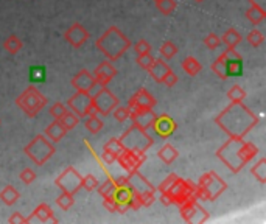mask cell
<instances>
[{"instance_id": "obj_1", "label": "cell", "mask_w": 266, "mask_h": 224, "mask_svg": "<svg viewBox=\"0 0 266 224\" xmlns=\"http://www.w3.org/2000/svg\"><path fill=\"white\" fill-rule=\"evenodd\" d=\"M215 123L224 131L229 137L244 138L252 128L259 123V117L241 103H229L227 108L222 109L217 117Z\"/></svg>"}, {"instance_id": "obj_2", "label": "cell", "mask_w": 266, "mask_h": 224, "mask_svg": "<svg viewBox=\"0 0 266 224\" xmlns=\"http://www.w3.org/2000/svg\"><path fill=\"white\" fill-rule=\"evenodd\" d=\"M259 154V148L251 142L243 140L241 137H229L217 151V157L224 164L233 175L241 172V168L249 164Z\"/></svg>"}, {"instance_id": "obj_3", "label": "cell", "mask_w": 266, "mask_h": 224, "mask_svg": "<svg viewBox=\"0 0 266 224\" xmlns=\"http://www.w3.org/2000/svg\"><path fill=\"white\" fill-rule=\"evenodd\" d=\"M196 184L191 182L190 179H182L177 175L172 173L165 180H162L161 185L156 190L161 191V201L165 206H180L187 199L195 196Z\"/></svg>"}, {"instance_id": "obj_4", "label": "cell", "mask_w": 266, "mask_h": 224, "mask_svg": "<svg viewBox=\"0 0 266 224\" xmlns=\"http://www.w3.org/2000/svg\"><path fill=\"white\" fill-rule=\"evenodd\" d=\"M131 41L128 39L123 31L117 27H109L104 33L97 39V48L103 53L106 59L119 61L125 53L131 48Z\"/></svg>"}, {"instance_id": "obj_5", "label": "cell", "mask_w": 266, "mask_h": 224, "mask_svg": "<svg viewBox=\"0 0 266 224\" xmlns=\"http://www.w3.org/2000/svg\"><path fill=\"white\" fill-rule=\"evenodd\" d=\"M227 184L215 172H207L199 178L195 188V198L198 201H217L226 191Z\"/></svg>"}, {"instance_id": "obj_6", "label": "cell", "mask_w": 266, "mask_h": 224, "mask_svg": "<svg viewBox=\"0 0 266 224\" xmlns=\"http://www.w3.org/2000/svg\"><path fill=\"white\" fill-rule=\"evenodd\" d=\"M56 148H55V143L50 142L48 138L45 137V134H39L36 135L33 140L30 143L25 145L24 148V153L30 157V161L42 167L48 159L55 154Z\"/></svg>"}, {"instance_id": "obj_7", "label": "cell", "mask_w": 266, "mask_h": 224, "mask_svg": "<svg viewBox=\"0 0 266 224\" xmlns=\"http://www.w3.org/2000/svg\"><path fill=\"white\" fill-rule=\"evenodd\" d=\"M47 97L42 93L39 89H36L35 86L27 88L22 93L16 98V104L17 108H20L24 111V114L27 117H36L42 108L47 104Z\"/></svg>"}, {"instance_id": "obj_8", "label": "cell", "mask_w": 266, "mask_h": 224, "mask_svg": "<svg viewBox=\"0 0 266 224\" xmlns=\"http://www.w3.org/2000/svg\"><path fill=\"white\" fill-rule=\"evenodd\" d=\"M120 142L123 148L133 149V151L137 153H146V149H150L153 146V138L148 134V131L135 125L130 126V130H126L122 134Z\"/></svg>"}, {"instance_id": "obj_9", "label": "cell", "mask_w": 266, "mask_h": 224, "mask_svg": "<svg viewBox=\"0 0 266 224\" xmlns=\"http://www.w3.org/2000/svg\"><path fill=\"white\" fill-rule=\"evenodd\" d=\"M128 182H130L131 188L140 196L142 207H150L156 201V187L148 180L143 175L139 173V170L133 173H128Z\"/></svg>"}, {"instance_id": "obj_10", "label": "cell", "mask_w": 266, "mask_h": 224, "mask_svg": "<svg viewBox=\"0 0 266 224\" xmlns=\"http://www.w3.org/2000/svg\"><path fill=\"white\" fill-rule=\"evenodd\" d=\"M92 104L98 114L106 117V115H111V112L120 104V100L106 86H101L92 95Z\"/></svg>"}, {"instance_id": "obj_11", "label": "cell", "mask_w": 266, "mask_h": 224, "mask_svg": "<svg viewBox=\"0 0 266 224\" xmlns=\"http://www.w3.org/2000/svg\"><path fill=\"white\" fill-rule=\"evenodd\" d=\"M180 210V217L185 223H206L209 221V212L199 204V201L193 196L177 206Z\"/></svg>"}, {"instance_id": "obj_12", "label": "cell", "mask_w": 266, "mask_h": 224, "mask_svg": "<svg viewBox=\"0 0 266 224\" xmlns=\"http://www.w3.org/2000/svg\"><path fill=\"white\" fill-rule=\"evenodd\" d=\"M81 179L83 176L77 172L75 167H67L64 172L55 179V185L66 193L75 195L81 190Z\"/></svg>"}, {"instance_id": "obj_13", "label": "cell", "mask_w": 266, "mask_h": 224, "mask_svg": "<svg viewBox=\"0 0 266 224\" xmlns=\"http://www.w3.org/2000/svg\"><path fill=\"white\" fill-rule=\"evenodd\" d=\"M67 106L70 108L72 112H75L80 119L83 117H88L90 109L93 108L92 104V95L88 93V92H80L77 90L75 95H72V97L67 100Z\"/></svg>"}, {"instance_id": "obj_14", "label": "cell", "mask_w": 266, "mask_h": 224, "mask_svg": "<svg viewBox=\"0 0 266 224\" xmlns=\"http://www.w3.org/2000/svg\"><path fill=\"white\" fill-rule=\"evenodd\" d=\"M145 161H146L145 153H137V151H133V149L123 148L122 153L117 156L115 162H119L120 167L126 170L128 173H133V172H137V170L143 165Z\"/></svg>"}, {"instance_id": "obj_15", "label": "cell", "mask_w": 266, "mask_h": 224, "mask_svg": "<svg viewBox=\"0 0 266 224\" xmlns=\"http://www.w3.org/2000/svg\"><path fill=\"white\" fill-rule=\"evenodd\" d=\"M72 86H73V89H77L80 92H88L90 95H93L95 92H97L101 88L100 84H98V81L95 80L93 73H90L86 69L80 70L75 75V77L72 78Z\"/></svg>"}, {"instance_id": "obj_16", "label": "cell", "mask_w": 266, "mask_h": 224, "mask_svg": "<svg viewBox=\"0 0 266 224\" xmlns=\"http://www.w3.org/2000/svg\"><path fill=\"white\" fill-rule=\"evenodd\" d=\"M156 103H157L156 98L146 89H139L130 98L126 108L130 109L131 112H134L137 109H154Z\"/></svg>"}, {"instance_id": "obj_17", "label": "cell", "mask_w": 266, "mask_h": 224, "mask_svg": "<svg viewBox=\"0 0 266 224\" xmlns=\"http://www.w3.org/2000/svg\"><path fill=\"white\" fill-rule=\"evenodd\" d=\"M89 38H90L89 31L86 30V27L81 25V24H73V25H70V27L66 30V33H64V39H66L73 48L83 47V45L89 41Z\"/></svg>"}, {"instance_id": "obj_18", "label": "cell", "mask_w": 266, "mask_h": 224, "mask_svg": "<svg viewBox=\"0 0 266 224\" xmlns=\"http://www.w3.org/2000/svg\"><path fill=\"white\" fill-rule=\"evenodd\" d=\"M151 128H153L154 133H156L159 137L168 138L170 135H173V134H175L177 125H176V122H175L170 115H167V114H161V115H156V119H154Z\"/></svg>"}, {"instance_id": "obj_19", "label": "cell", "mask_w": 266, "mask_h": 224, "mask_svg": "<svg viewBox=\"0 0 266 224\" xmlns=\"http://www.w3.org/2000/svg\"><path fill=\"white\" fill-rule=\"evenodd\" d=\"M93 77L98 81L100 86H108V84L117 77V69L114 67L112 61L106 59V61L100 62L93 70Z\"/></svg>"}, {"instance_id": "obj_20", "label": "cell", "mask_w": 266, "mask_h": 224, "mask_svg": "<svg viewBox=\"0 0 266 224\" xmlns=\"http://www.w3.org/2000/svg\"><path fill=\"white\" fill-rule=\"evenodd\" d=\"M25 223H58V218L53 215L51 207L45 202H42L28 218H25Z\"/></svg>"}, {"instance_id": "obj_21", "label": "cell", "mask_w": 266, "mask_h": 224, "mask_svg": "<svg viewBox=\"0 0 266 224\" xmlns=\"http://www.w3.org/2000/svg\"><path fill=\"white\" fill-rule=\"evenodd\" d=\"M146 72L150 73V77L153 78V81L162 84V81L165 80L167 75L172 72V67L168 66L164 58H156L154 62L151 64V67L148 69Z\"/></svg>"}, {"instance_id": "obj_22", "label": "cell", "mask_w": 266, "mask_h": 224, "mask_svg": "<svg viewBox=\"0 0 266 224\" xmlns=\"http://www.w3.org/2000/svg\"><path fill=\"white\" fill-rule=\"evenodd\" d=\"M130 119L133 120V125L143 128V130H148V128H151V125L156 119V114L153 109H137V111L131 112Z\"/></svg>"}, {"instance_id": "obj_23", "label": "cell", "mask_w": 266, "mask_h": 224, "mask_svg": "<svg viewBox=\"0 0 266 224\" xmlns=\"http://www.w3.org/2000/svg\"><path fill=\"white\" fill-rule=\"evenodd\" d=\"M67 131L64 130V126L59 123V120H53L47 128H45V137L48 138L50 142L58 143L61 142L64 137H66Z\"/></svg>"}, {"instance_id": "obj_24", "label": "cell", "mask_w": 266, "mask_h": 224, "mask_svg": "<svg viewBox=\"0 0 266 224\" xmlns=\"http://www.w3.org/2000/svg\"><path fill=\"white\" fill-rule=\"evenodd\" d=\"M227 58H229V51L226 50L214 61V64H212V72H214L221 80L229 78L227 77Z\"/></svg>"}, {"instance_id": "obj_25", "label": "cell", "mask_w": 266, "mask_h": 224, "mask_svg": "<svg viewBox=\"0 0 266 224\" xmlns=\"http://www.w3.org/2000/svg\"><path fill=\"white\" fill-rule=\"evenodd\" d=\"M157 157L161 159L164 164L172 165V164L176 161V159L179 157V151H177V149H176L173 145L167 143V145H164V146L157 151Z\"/></svg>"}, {"instance_id": "obj_26", "label": "cell", "mask_w": 266, "mask_h": 224, "mask_svg": "<svg viewBox=\"0 0 266 224\" xmlns=\"http://www.w3.org/2000/svg\"><path fill=\"white\" fill-rule=\"evenodd\" d=\"M19 198H20V193L13 185H5L0 190V201H2L5 206H14L19 201Z\"/></svg>"}, {"instance_id": "obj_27", "label": "cell", "mask_w": 266, "mask_h": 224, "mask_svg": "<svg viewBox=\"0 0 266 224\" xmlns=\"http://www.w3.org/2000/svg\"><path fill=\"white\" fill-rule=\"evenodd\" d=\"M243 41V36L238 33L235 28H229L226 30V33L221 36V42L224 44L227 48H237V45Z\"/></svg>"}, {"instance_id": "obj_28", "label": "cell", "mask_w": 266, "mask_h": 224, "mask_svg": "<svg viewBox=\"0 0 266 224\" xmlns=\"http://www.w3.org/2000/svg\"><path fill=\"white\" fill-rule=\"evenodd\" d=\"M265 17H266V9H262V8H259V6L251 5V8L246 11V19L249 20V22H251L254 27L260 25L263 20H265Z\"/></svg>"}, {"instance_id": "obj_29", "label": "cell", "mask_w": 266, "mask_h": 224, "mask_svg": "<svg viewBox=\"0 0 266 224\" xmlns=\"http://www.w3.org/2000/svg\"><path fill=\"white\" fill-rule=\"evenodd\" d=\"M182 69H184V72L187 73V75H190V77H196V75L203 70V66L199 64V61L196 59V58H193V56H187L184 61H182Z\"/></svg>"}, {"instance_id": "obj_30", "label": "cell", "mask_w": 266, "mask_h": 224, "mask_svg": "<svg viewBox=\"0 0 266 224\" xmlns=\"http://www.w3.org/2000/svg\"><path fill=\"white\" fill-rule=\"evenodd\" d=\"M3 48L8 53H11V55H16V53H19L20 50L24 48V42H22V39H20L19 36L11 35V36H8L3 41Z\"/></svg>"}, {"instance_id": "obj_31", "label": "cell", "mask_w": 266, "mask_h": 224, "mask_svg": "<svg viewBox=\"0 0 266 224\" xmlns=\"http://www.w3.org/2000/svg\"><path fill=\"white\" fill-rule=\"evenodd\" d=\"M59 123L64 126V130L66 131H70V130H73L75 126H78V123H80V117L75 114V112H72V111H69L67 109V112L64 114L61 119H59Z\"/></svg>"}, {"instance_id": "obj_32", "label": "cell", "mask_w": 266, "mask_h": 224, "mask_svg": "<svg viewBox=\"0 0 266 224\" xmlns=\"http://www.w3.org/2000/svg\"><path fill=\"white\" fill-rule=\"evenodd\" d=\"M251 173L260 184H266V159L265 157H262L257 164H254V167L251 168Z\"/></svg>"}, {"instance_id": "obj_33", "label": "cell", "mask_w": 266, "mask_h": 224, "mask_svg": "<svg viewBox=\"0 0 266 224\" xmlns=\"http://www.w3.org/2000/svg\"><path fill=\"white\" fill-rule=\"evenodd\" d=\"M84 126L90 134H98L103 130V122L98 119V115H88L84 120Z\"/></svg>"}, {"instance_id": "obj_34", "label": "cell", "mask_w": 266, "mask_h": 224, "mask_svg": "<svg viewBox=\"0 0 266 224\" xmlns=\"http://www.w3.org/2000/svg\"><path fill=\"white\" fill-rule=\"evenodd\" d=\"M98 193L101 195V198H112L114 191L117 188V182L114 178H109L108 180H104L103 184H98Z\"/></svg>"}, {"instance_id": "obj_35", "label": "cell", "mask_w": 266, "mask_h": 224, "mask_svg": "<svg viewBox=\"0 0 266 224\" xmlns=\"http://www.w3.org/2000/svg\"><path fill=\"white\" fill-rule=\"evenodd\" d=\"M154 2H156V8H157L164 16L173 14V13L176 11V8H177L176 0H154Z\"/></svg>"}, {"instance_id": "obj_36", "label": "cell", "mask_w": 266, "mask_h": 224, "mask_svg": "<svg viewBox=\"0 0 266 224\" xmlns=\"http://www.w3.org/2000/svg\"><path fill=\"white\" fill-rule=\"evenodd\" d=\"M227 98L230 103H241L246 98V90H244L238 84H233V86L227 90Z\"/></svg>"}, {"instance_id": "obj_37", "label": "cell", "mask_w": 266, "mask_h": 224, "mask_svg": "<svg viewBox=\"0 0 266 224\" xmlns=\"http://www.w3.org/2000/svg\"><path fill=\"white\" fill-rule=\"evenodd\" d=\"M45 75H47V70L44 66H33L28 70V78L31 83H44Z\"/></svg>"}, {"instance_id": "obj_38", "label": "cell", "mask_w": 266, "mask_h": 224, "mask_svg": "<svg viewBox=\"0 0 266 224\" xmlns=\"http://www.w3.org/2000/svg\"><path fill=\"white\" fill-rule=\"evenodd\" d=\"M246 41H248V44H249L251 47L257 48V47H260L263 42H265V35L262 33L260 30L254 28L252 31H249V35H248Z\"/></svg>"}, {"instance_id": "obj_39", "label": "cell", "mask_w": 266, "mask_h": 224, "mask_svg": "<svg viewBox=\"0 0 266 224\" xmlns=\"http://www.w3.org/2000/svg\"><path fill=\"white\" fill-rule=\"evenodd\" d=\"M159 51H161V55H162L164 59H172L177 53V45L175 44L173 41H165Z\"/></svg>"}, {"instance_id": "obj_40", "label": "cell", "mask_w": 266, "mask_h": 224, "mask_svg": "<svg viewBox=\"0 0 266 224\" xmlns=\"http://www.w3.org/2000/svg\"><path fill=\"white\" fill-rule=\"evenodd\" d=\"M56 204L62 210H69L73 204H75V198H73V195L62 191V193L56 198Z\"/></svg>"}, {"instance_id": "obj_41", "label": "cell", "mask_w": 266, "mask_h": 224, "mask_svg": "<svg viewBox=\"0 0 266 224\" xmlns=\"http://www.w3.org/2000/svg\"><path fill=\"white\" fill-rule=\"evenodd\" d=\"M114 115V119L119 122V123H125L126 120H130L131 117V111L126 108V106H117V108L111 112Z\"/></svg>"}, {"instance_id": "obj_42", "label": "cell", "mask_w": 266, "mask_h": 224, "mask_svg": "<svg viewBox=\"0 0 266 224\" xmlns=\"http://www.w3.org/2000/svg\"><path fill=\"white\" fill-rule=\"evenodd\" d=\"M98 184H100L98 179L95 178L93 175H86V176H83V179H81V188H84L86 191L97 190Z\"/></svg>"}, {"instance_id": "obj_43", "label": "cell", "mask_w": 266, "mask_h": 224, "mask_svg": "<svg viewBox=\"0 0 266 224\" xmlns=\"http://www.w3.org/2000/svg\"><path fill=\"white\" fill-rule=\"evenodd\" d=\"M103 149H108V151L114 153L115 156H119V154L122 153V149H123V145H122V142H120V138L112 137V138H109V140L104 143V148H103Z\"/></svg>"}, {"instance_id": "obj_44", "label": "cell", "mask_w": 266, "mask_h": 224, "mask_svg": "<svg viewBox=\"0 0 266 224\" xmlns=\"http://www.w3.org/2000/svg\"><path fill=\"white\" fill-rule=\"evenodd\" d=\"M204 45L209 48V50H217L218 47H221V38L217 35V33H209L204 39Z\"/></svg>"}, {"instance_id": "obj_45", "label": "cell", "mask_w": 266, "mask_h": 224, "mask_svg": "<svg viewBox=\"0 0 266 224\" xmlns=\"http://www.w3.org/2000/svg\"><path fill=\"white\" fill-rule=\"evenodd\" d=\"M50 115L53 117V120H59L61 117L67 112V108H66V104L61 103V101H56L55 104H51L50 106Z\"/></svg>"}, {"instance_id": "obj_46", "label": "cell", "mask_w": 266, "mask_h": 224, "mask_svg": "<svg viewBox=\"0 0 266 224\" xmlns=\"http://www.w3.org/2000/svg\"><path fill=\"white\" fill-rule=\"evenodd\" d=\"M154 56L151 55V53H145V55H137V66H139L140 69L143 70H148L151 67V64L154 62Z\"/></svg>"}, {"instance_id": "obj_47", "label": "cell", "mask_w": 266, "mask_h": 224, "mask_svg": "<svg viewBox=\"0 0 266 224\" xmlns=\"http://www.w3.org/2000/svg\"><path fill=\"white\" fill-rule=\"evenodd\" d=\"M19 178H20V180H22L25 185H30L31 182H35L38 176H36V172H35L33 168H24L22 172H20Z\"/></svg>"}, {"instance_id": "obj_48", "label": "cell", "mask_w": 266, "mask_h": 224, "mask_svg": "<svg viewBox=\"0 0 266 224\" xmlns=\"http://www.w3.org/2000/svg\"><path fill=\"white\" fill-rule=\"evenodd\" d=\"M134 51L137 55H145V53H151V44L146 39H140L134 44Z\"/></svg>"}, {"instance_id": "obj_49", "label": "cell", "mask_w": 266, "mask_h": 224, "mask_svg": "<svg viewBox=\"0 0 266 224\" xmlns=\"http://www.w3.org/2000/svg\"><path fill=\"white\" fill-rule=\"evenodd\" d=\"M176 83H177V77H176V73L172 70L170 72L167 77H165V80L162 81V84H165V86L168 88V89H172V88H175L176 86Z\"/></svg>"}, {"instance_id": "obj_50", "label": "cell", "mask_w": 266, "mask_h": 224, "mask_svg": "<svg viewBox=\"0 0 266 224\" xmlns=\"http://www.w3.org/2000/svg\"><path fill=\"white\" fill-rule=\"evenodd\" d=\"M103 206L104 209H108L109 212L115 213V209H117V202L114 198H103Z\"/></svg>"}, {"instance_id": "obj_51", "label": "cell", "mask_w": 266, "mask_h": 224, "mask_svg": "<svg viewBox=\"0 0 266 224\" xmlns=\"http://www.w3.org/2000/svg\"><path fill=\"white\" fill-rule=\"evenodd\" d=\"M101 157H103V161H104V164H114L115 161H117V156L114 154V153H111V151H108V149H103V154H101Z\"/></svg>"}, {"instance_id": "obj_52", "label": "cell", "mask_w": 266, "mask_h": 224, "mask_svg": "<svg viewBox=\"0 0 266 224\" xmlns=\"http://www.w3.org/2000/svg\"><path fill=\"white\" fill-rule=\"evenodd\" d=\"M8 223H11V224H24L25 223V217H22V213H19V212H14L11 217L8 218Z\"/></svg>"}, {"instance_id": "obj_53", "label": "cell", "mask_w": 266, "mask_h": 224, "mask_svg": "<svg viewBox=\"0 0 266 224\" xmlns=\"http://www.w3.org/2000/svg\"><path fill=\"white\" fill-rule=\"evenodd\" d=\"M249 3L254 6H259L262 9H266V0H249Z\"/></svg>"}, {"instance_id": "obj_54", "label": "cell", "mask_w": 266, "mask_h": 224, "mask_svg": "<svg viewBox=\"0 0 266 224\" xmlns=\"http://www.w3.org/2000/svg\"><path fill=\"white\" fill-rule=\"evenodd\" d=\"M193 2H195V3H204L206 0H193Z\"/></svg>"}]
</instances>
